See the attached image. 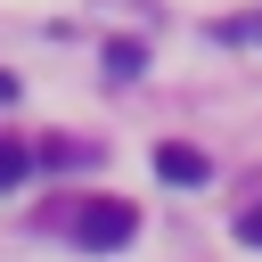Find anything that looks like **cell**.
Returning a JSON list of instances; mask_svg holds the SVG:
<instances>
[{"instance_id": "7a4b0ae2", "label": "cell", "mask_w": 262, "mask_h": 262, "mask_svg": "<svg viewBox=\"0 0 262 262\" xmlns=\"http://www.w3.org/2000/svg\"><path fill=\"white\" fill-rule=\"evenodd\" d=\"M156 172H164V180H172V188H188V180H205V156H196V147H180V139H172V147H156Z\"/></svg>"}, {"instance_id": "8992f818", "label": "cell", "mask_w": 262, "mask_h": 262, "mask_svg": "<svg viewBox=\"0 0 262 262\" xmlns=\"http://www.w3.org/2000/svg\"><path fill=\"white\" fill-rule=\"evenodd\" d=\"M0 98H16V82H8V74H0Z\"/></svg>"}, {"instance_id": "5b68a950", "label": "cell", "mask_w": 262, "mask_h": 262, "mask_svg": "<svg viewBox=\"0 0 262 262\" xmlns=\"http://www.w3.org/2000/svg\"><path fill=\"white\" fill-rule=\"evenodd\" d=\"M237 237H246V246H262V205H254V213H237Z\"/></svg>"}, {"instance_id": "3957f363", "label": "cell", "mask_w": 262, "mask_h": 262, "mask_svg": "<svg viewBox=\"0 0 262 262\" xmlns=\"http://www.w3.org/2000/svg\"><path fill=\"white\" fill-rule=\"evenodd\" d=\"M106 66H115V74H139V66H147V49H139V41H115V49H106Z\"/></svg>"}, {"instance_id": "277c9868", "label": "cell", "mask_w": 262, "mask_h": 262, "mask_svg": "<svg viewBox=\"0 0 262 262\" xmlns=\"http://www.w3.org/2000/svg\"><path fill=\"white\" fill-rule=\"evenodd\" d=\"M25 164H33V156H25L16 139H0V188H8V180H25Z\"/></svg>"}, {"instance_id": "6da1fadb", "label": "cell", "mask_w": 262, "mask_h": 262, "mask_svg": "<svg viewBox=\"0 0 262 262\" xmlns=\"http://www.w3.org/2000/svg\"><path fill=\"white\" fill-rule=\"evenodd\" d=\"M131 229H139L131 196H82V205H74V237H82L90 254H106V246H131Z\"/></svg>"}]
</instances>
